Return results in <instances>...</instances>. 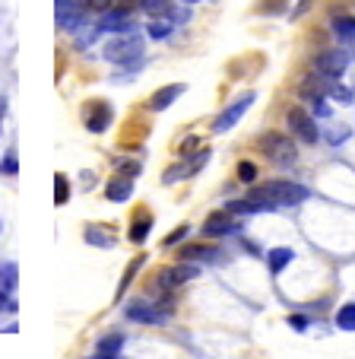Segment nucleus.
Wrapping results in <instances>:
<instances>
[{
    "label": "nucleus",
    "mask_w": 355,
    "mask_h": 359,
    "mask_svg": "<svg viewBox=\"0 0 355 359\" xmlns=\"http://www.w3.org/2000/svg\"><path fill=\"white\" fill-rule=\"evenodd\" d=\"M311 197V191L305 184L295 182H270L260 188L251 191L248 197V210L251 213H263V210H276V207H298Z\"/></svg>",
    "instance_id": "f257e3e1"
},
{
    "label": "nucleus",
    "mask_w": 355,
    "mask_h": 359,
    "mask_svg": "<svg viewBox=\"0 0 355 359\" xmlns=\"http://www.w3.org/2000/svg\"><path fill=\"white\" fill-rule=\"evenodd\" d=\"M102 57L124 67L127 74H137L143 67V39L134 32H118V39H111L102 48Z\"/></svg>",
    "instance_id": "f03ea898"
},
{
    "label": "nucleus",
    "mask_w": 355,
    "mask_h": 359,
    "mask_svg": "<svg viewBox=\"0 0 355 359\" xmlns=\"http://www.w3.org/2000/svg\"><path fill=\"white\" fill-rule=\"evenodd\" d=\"M257 149H260L270 163L282 165V169H286V165H295V159H298V149H295V143L288 140L286 134H279V130H270V134H263L260 143H257Z\"/></svg>",
    "instance_id": "7ed1b4c3"
},
{
    "label": "nucleus",
    "mask_w": 355,
    "mask_h": 359,
    "mask_svg": "<svg viewBox=\"0 0 355 359\" xmlns=\"http://www.w3.org/2000/svg\"><path fill=\"white\" fill-rule=\"evenodd\" d=\"M197 277V267L194 264H174V267H165V271H159V277L149 283V292L153 296H168L172 290H178V286H184L188 280Z\"/></svg>",
    "instance_id": "20e7f679"
},
{
    "label": "nucleus",
    "mask_w": 355,
    "mask_h": 359,
    "mask_svg": "<svg viewBox=\"0 0 355 359\" xmlns=\"http://www.w3.org/2000/svg\"><path fill=\"white\" fill-rule=\"evenodd\" d=\"M286 124H288V130H292V134L298 137V140H305V143H317V137H321V130H317L314 115H311V111H305L302 105H295V109H288Z\"/></svg>",
    "instance_id": "39448f33"
},
{
    "label": "nucleus",
    "mask_w": 355,
    "mask_h": 359,
    "mask_svg": "<svg viewBox=\"0 0 355 359\" xmlns=\"http://www.w3.org/2000/svg\"><path fill=\"white\" fill-rule=\"evenodd\" d=\"M254 102H257V95H254V93L238 95V99H235L232 105H228V109L213 121V130H216V134H225V130H232L235 124H238V121L244 118V111H248L251 105H254Z\"/></svg>",
    "instance_id": "423d86ee"
},
{
    "label": "nucleus",
    "mask_w": 355,
    "mask_h": 359,
    "mask_svg": "<svg viewBox=\"0 0 355 359\" xmlns=\"http://www.w3.org/2000/svg\"><path fill=\"white\" fill-rule=\"evenodd\" d=\"M346 51L342 48H327V51H321V55L314 57V70L317 74H323L327 80H340L342 74H346Z\"/></svg>",
    "instance_id": "0eeeda50"
},
{
    "label": "nucleus",
    "mask_w": 355,
    "mask_h": 359,
    "mask_svg": "<svg viewBox=\"0 0 355 359\" xmlns=\"http://www.w3.org/2000/svg\"><path fill=\"white\" fill-rule=\"evenodd\" d=\"M16 280H20V271H16L13 261H4L0 264V312H16Z\"/></svg>",
    "instance_id": "6e6552de"
},
{
    "label": "nucleus",
    "mask_w": 355,
    "mask_h": 359,
    "mask_svg": "<svg viewBox=\"0 0 355 359\" xmlns=\"http://www.w3.org/2000/svg\"><path fill=\"white\" fill-rule=\"evenodd\" d=\"M127 321H137V325H165L168 321V309H155V305L146 302H134L124 309Z\"/></svg>",
    "instance_id": "1a4fd4ad"
},
{
    "label": "nucleus",
    "mask_w": 355,
    "mask_h": 359,
    "mask_svg": "<svg viewBox=\"0 0 355 359\" xmlns=\"http://www.w3.org/2000/svg\"><path fill=\"white\" fill-rule=\"evenodd\" d=\"M330 83L333 80H327V76L323 74H311V76H305L302 83H298V93H302V99L305 102H311V105H314V102H323L330 95Z\"/></svg>",
    "instance_id": "9d476101"
},
{
    "label": "nucleus",
    "mask_w": 355,
    "mask_h": 359,
    "mask_svg": "<svg viewBox=\"0 0 355 359\" xmlns=\"http://www.w3.org/2000/svg\"><path fill=\"white\" fill-rule=\"evenodd\" d=\"M242 226L232 219V213L228 210H219V213H209L207 223H203V236L207 238H219V236H232V232H238Z\"/></svg>",
    "instance_id": "9b49d317"
},
{
    "label": "nucleus",
    "mask_w": 355,
    "mask_h": 359,
    "mask_svg": "<svg viewBox=\"0 0 355 359\" xmlns=\"http://www.w3.org/2000/svg\"><path fill=\"white\" fill-rule=\"evenodd\" d=\"M95 26L102 32H134V16H130V10H105Z\"/></svg>",
    "instance_id": "f8f14e48"
},
{
    "label": "nucleus",
    "mask_w": 355,
    "mask_h": 359,
    "mask_svg": "<svg viewBox=\"0 0 355 359\" xmlns=\"http://www.w3.org/2000/svg\"><path fill=\"white\" fill-rule=\"evenodd\" d=\"M111 118H114V111H111V105L108 102H89L86 105V128L92 130V134H102V130H108V124H111Z\"/></svg>",
    "instance_id": "ddd939ff"
},
{
    "label": "nucleus",
    "mask_w": 355,
    "mask_h": 359,
    "mask_svg": "<svg viewBox=\"0 0 355 359\" xmlns=\"http://www.w3.org/2000/svg\"><path fill=\"white\" fill-rule=\"evenodd\" d=\"M207 163H209V149L203 147L200 153H197V156L190 159L188 165H178V169H168V172H165V184H174V182H178V178H188V175H194V172H200Z\"/></svg>",
    "instance_id": "4468645a"
},
{
    "label": "nucleus",
    "mask_w": 355,
    "mask_h": 359,
    "mask_svg": "<svg viewBox=\"0 0 355 359\" xmlns=\"http://www.w3.org/2000/svg\"><path fill=\"white\" fill-rule=\"evenodd\" d=\"M178 258H181V261H203V264H219L222 251L213 248V245H188Z\"/></svg>",
    "instance_id": "2eb2a0df"
},
{
    "label": "nucleus",
    "mask_w": 355,
    "mask_h": 359,
    "mask_svg": "<svg viewBox=\"0 0 355 359\" xmlns=\"http://www.w3.org/2000/svg\"><path fill=\"white\" fill-rule=\"evenodd\" d=\"M178 95H184V83H172V86H162L159 93H153V99H149V109L153 111H165L168 105H172Z\"/></svg>",
    "instance_id": "dca6fc26"
},
{
    "label": "nucleus",
    "mask_w": 355,
    "mask_h": 359,
    "mask_svg": "<svg viewBox=\"0 0 355 359\" xmlns=\"http://www.w3.org/2000/svg\"><path fill=\"white\" fill-rule=\"evenodd\" d=\"M124 344H127V337L124 334H108V337H102L99 344H95V356L102 359H118L124 350Z\"/></svg>",
    "instance_id": "f3484780"
},
{
    "label": "nucleus",
    "mask_w": 355,
    "mask_h": 359,
    "mask_svg": "<svg viewBox=\"0 0 355 359\" xmlns=\"http://www.w3.org/2000/svg\"><path fill=\"white\" fill-rule=\"evenodd\" d=\"M130 194H134V182L130 178H111V182L105 184V197L108 201H114V203H124V201H130Z\"/></svg>",
    "instance_id": "a211bd4d"
},
{
    "label": "nucleus",
    "mask_w": 355,
    "mask_h": 359,
    "mask_svg": "<svg viewBox=\"0 0 355 359\" xmlns=\"http://www.w3.org/2000/svg\"><path fill=\"white\" fill-rule=\"evenodd\" d=\"M292 258H295L292 248H273V251H267V264H270V271H273V273L286 271V267L292 264Z\"/></svg>",
    "instance_id": "6ab92c4d"
},
{
    "label": "nucleus",
    "mask_w": 355,
    "mask_h": 359,
    "mask_svg": "<svg viewBox=\"0 0 355 359\" xmlns=\"http://www.w3.org/2000/svg\"><path fill=\"white\" fill-rule=\"evenodd\" d=\"M172 29H174V20H168V16H153L149 20V26H146V35L149 39H168L172 35Z\"/></svg>",
    "instance_id": "aec40b11"
},
{
    "label": "nucleus",
    "mask_w": 355,
    "mask_h": 359,
    "mask_svg": "<svg viewBox=\"0 0 355 359\" xmlns=\"http://www.w3.org/2000/svg\"><path fill=\"white\" fill-rule=\"evenodd\" d=\"M149 229H153V213H140V217L134 219V226H130V242H146Z\"/></svg>",
    "instance_id": "412c9836"
},
{
    "label": "nucleus",
    "mask_w": 355,
    "mask_h": 359,
    "mask_svg": "<svg viewBox=\"0 0 355 359\" xmlns=\"http://www.w3.org/2000/svg\"><path fill=\"white\" fill-rule=\"evenodd\" d=\"M333 35L340 41H355V16H336Z\"/></svg>",
    "instance_id": "4be33fe9"
},
{
    "label": "nucleus",
    "mask_w": 355,
    "mask_h": 359,
    "mask_svg": "<svg viewBox=\"0 0 355 359\" xmlns=\"http://www.w3.org/2000/svg\"><path fill=\"white\" fill-rule=\"evenodd\" d=\"M143 10L149 16H168V20H174V13H178L172 7V0H143Z\"/></svg>",
    "instance_id": "5701e85b"
},
{
    "label": "nucleus",
    "mask_w": 355,
    "mask_h": 359,
    "mask_svg": "<svg viewBox=\"0 0 355 359\" xmlns=\"http://www.w3.org/2000/svg\"><path fill=\"white\" fill-rule=\"evenodd\" d=\"M86 242L89 245H102V248H111L114 236H111V232H105V226H89V229H86Z\"/></svg>",
    "instance_id": "b1692460"
},
{
    "label": "nucleus",
    "mask_w": 355,
    "mask_h": 359,
    "mask_svg": "<svg viewBox=\"0 0 355 359\" xmlns=\"http://www.w3.org/2000/svg\"><path fill=\"white\" fill-rule=\"evenodd\" d=\"M67 201H70V182H67V175H61V172H57V175H54V203H57V207H64Z\"/></svg>",
    "instance_id": "393cba45"
},
{
    "label": "nucleus",
    "mask_w": 355,
    "mask_h": 359,
    "mask_svg": "<svg viewBox=\"0 0 355 359\" xmlns=\"http://www.w3.org/2000/svg\"><path fill=\"white\" fill-rule=\"evenodd\" d=\"M143 264H146V258H143V255H137V258H134V264H130V267H127V271H124V280H121V286H118V299H121V296H124V290H127V286H130V283H134L137 271H140V267H143Z\"/></svg>",
    "instance_id": "a878e982"
},
{
    "label": "nucleus",
    "mask_w": 355,
    "mask_h": 359,
    "mask_svg": "<svg viewBox=\"0 0 355 359\" xmlns=\"http://www.w3.org/2000/svg\"><path fill=\"white\" fill-rule=\"evenodd\" d=\"M336 325H340L342 331H355V302L342 305L340 312H336Z\"/></svg>",
    "instance_id": "bb28decb"
},
{
    "label": "nucleus",
    "mask_w": 355,
    "mask_h": 359,
    "mask_svg": "<svg viewBox=\"0 0 355 359\" xmlns=\"http://www.w3.org/2000/svg\"><path fill=\"white\" fill-rule=\"evenodd\" d=\"M238 178H242L244 184H254V178H257V165L251 163V159H244V163H238Z\"/></svg>",
    "instance_id": "cd10ccee"
},
{
    "label": "nucleus",
    "mask_w": 355,
    "mask_h": 359,
    "mask_svg": "<svg viewBox=\"0 0 355 359\" xmlns=\"http://www.w3.org/2000/svg\"><path fill=\"white\" fill-rule=\"evenodd\" d=\"M118 169H121V178H137L143 165L137 163V159H130V163H127V159H121V165H118Z\"/></svg>",
    "instance_id": "c85d7f7f"
},
{
    "label": "nucleus",
    "mask_w": 355,
    "mask_h": 359,
    "mask_svg": "<svg viewBox=\"0 0 355 359\" xmlns=\"http://www.w3.org/2000/svg\"><path fill=\"white\" fill-rule=\"evenodd\" d=\"M0 172H4V175H16V172H20V163H16V153H10V156L4 159V163H0Z\"/></svg>",
    "instance_id": "c756f323"
},
{
    "label": "nucleus",
    "mask_w": 355,
    "mask_h": 359,
    "mask_svg": "<svg viewBox=\"0 0 355 359\" xmlns=\"http://www.w3.org/2000/svg\"><path fill=\"white\" fill-rule=\"evenodd\" d=\"M330 95H336L342 105H349V102H352V93H349V89H342V86H336V80L330 83Z\"/></svg>",
    "instance_id": "7c9ffc66"
},
{
    "label": "nucleus",
    "mask_w": 355,
    "mask_h": 359,
    "mask_svg": "<svg viewBox=\"0 0 355 359\" xmlns=\"http://www.w3.org/2000/svg\"><path fill=\"white\" fill-rule=\"evenodd\" d=\"M260 13H286V0H270V4H263L260 7Z\"/></svg>",
    "instance_id": "2f4dec72"
},
{
    "label": "nucleus",
    "mask_w": 355,
    "mask_h": 359,
    "mask_svg": "<svg viewBox=\"0 0 355 359\" xmlns=\"http://www.w3.org/2000/svg\"><path fill=\"white\" fill-rule=\"evenodd\" d=\"M346 137H349V128H342V124L336 130H327V143H342Z\"/></svg>",
    "instance_id": "473e14b6"
},
{
    "label": "nucleus",
    "mask_w": 355,
    "mask_h": 359,
    "mask_svg": "<svg viewBox=\"0 0 355 359\" xmlns=\"http://www.w3.org/2000/svg\"><path fill=\"white\" fill-rule=\"evenodd\" d=\"M288 325H292L295 331H305V327H311V318H308V315H292V318H288Z\"/></svg>",
    "instance_id": "72a5a7b5"
},
{
    "label": "nucleus",
    "mask_w": 355,
    "mask_h": 359,
    "mask_svg": "<svg viewBox=\"0 0 355 359\" xmlns=\"http://www.w3.org/2000/svg\"><path fill=\"white\" fill-rule=\"evenodd\" d=\"M184 236H188V226H178V229H174L172 236H165V245H174V242H181Z\"/></svg>",
    "instance_id": "f704fd0d"
},
{
    "label": "nucleus",
    "mask_w": 355,
    "mask_h": 359,
    "mask_svg": "<svg viewBox=\"0 0 355 359\" xmlns=\"http://www.w3.org/2000/svg\"><path fill=\"white\" fill-rule=\"evenodd\" d=\"M86 7L89 10H102V13H105V10H111V0H89Z\"/></svg>",
    "instance_id": "c9c22d12"
},
{
    "label": "nucleus",
    "mask_w": 355,
    "mask_h": 359,
    "mask_svg": "<svg viewBox=\"0 0 355 359\" xmlns=\"http://www.w3.org/2000/svg\"><path fill=\"white\" fill-rule=\"evenodd\" d=\"M311 10V0H302V4H298V7H295V13H292V20H298V16H305Z\"/></svg>",
    "instance_id": "e433bc0d"
},
{
    "label": "nucleus",
    "mask_w": 355,
    "mask_h": 359,
    "mask_svg": "<svg viewBox=\"0 0 355 359\" xmlns=\"http://www.w3.org/2000/svg\"><path fill=\"white\" fill-rule=\"evenodd\" d=\"M314 115L317 118H330V109L323 105V102H314Z\"/></svg>",
    "instance_id": "4c0bfd02"
},
{
    "label": "nucleus",
    "mask_w": 355,
    "mask_h": 359,
    "mask_svg": "<svg viewBox=\"0 0 355 359\" xmlns=\"http://www.w3.org/2000/svg\"><path fill=\"white\" fill-rule=\"evenodd\" d=\"M4 115H7V102L0 99V130H4Z\"/></svg>",
    "instance_id": "58836bf2"
},
{
    "label": "nucleus",
    "mask_w": 355,
    "mask_h": 359,
    "mask_svg": "<svg viewBox=\"0 0 355 359\" xmlns=\"http://www.w3.org/2000/svg\"><path fill=\"white\" fill-rule=\"evenodd\" d=\"M244 248L254 251V255H260V245H257V242H244Z\"/></svg>",
    "instance_id": "ea45409f"
},
{
    "label": "nucleus",
    "mask_w": 355,
    "mask_h": 359,
    "mask_svg": "<svg viewBox=\"0 0 355 359\" xmlns=\"http://www.w3.org/2000/svg\"><path fill=\"white\" fill-rule=\"evenodd\" d=\"M181 4H188V7H190V4H200V0H181Z\"/></svg>",
    "instance_id": "a19ab883"
},
{
    "label": "nucleus",
    "mask_w": 355,
    "mask_h": 359,
    "mask_svg": "<svg viewBox=\"0 0 355 359\" xmlns=\"http://www.w3.org/2000/svg\"><path fill=\"white\" fill-rule=\"evenodd\" d=\"M0 229H4V226H0Z\"/></svg>",
    "instance_id": "79ce46f5"
}]
</instances>
